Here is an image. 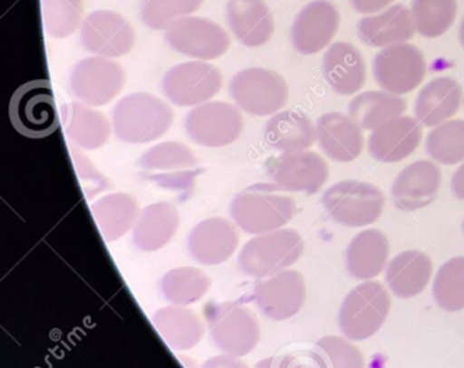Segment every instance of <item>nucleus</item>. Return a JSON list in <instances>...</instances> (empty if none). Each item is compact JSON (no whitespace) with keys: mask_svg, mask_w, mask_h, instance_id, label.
Wrapping results in <instances>:
<instances>
[{"mask_svg":"<svg viewBox=\"0 0 464 368\" xmlns=\"http://www.w3.org/2000/svg\"><path fill=\"white\" fill-rule=\"evenodd\" d=\"M451 190L459 200H464V163L454 173L453 179H451Z\"/></svg>","mask_w":464,"mask_h":368,"instance_id":"obj_45","label":"nucleus"},{"mask_svg":"<svg viewBox=\"0 0 464 368\" xmlns=\"http://www.w3.org/2000/svg\"><path fill=\"white\" fill-rule=\"evenodd\" d=\"M433 294L440 308L450 312L464 309V256L447 260L440 267Z\"/></svg>","mask_w":464,"mask_h":368,"instance_id":"obj_38","label":"nucleus"},{"mask_svg":"<svg viewBox=\"0 0 464 368\" xmlns=\"http://www.w3.org/2000/svg\"><path fill=\"white\" fill-rule=\"evenodd\" d=\"M433 275V262L421 250H404L391 259L387 268L388 287L398 298H414L421 294Z\"/></svg>","mask_w":464,"mask_h":368,"instance_id":"obj_31","label":"nucleus"},{"mask_svg":"<svg viewBox=\"0 0 464 368\" xmlns=\"http://www.w3.org/2000/svg\"><path fill=\"white\" fill-rule=\"evenodd\" d=\"M126 84L123 67L110 58H85L71 70L68 85L75 99L90 107L113 101Z\"/></svg>","mask_w":464,"mask_h":368,"instance_id":"obj_11","label":"nucleus"},{"mask_svg":"<svg viewBox=\"0 0 464 368\" xmlns=\"http://www.w3.org/2000/svg\"><path fill=\"white\" fill-rule=\"evenodd\" d=\"M82 0H43V19L51 38L63 39L82 26Z\"/></svg>","mask_w":464,"mask_h":368,"instance_id":"obj_39","label":"nucleus"},{"mask_svg":"<svg viewBox=\"0 0 464 368\" xmlns=\"http://www.w3.org/2000/svg\"><path fill=\"white\" fill-rule=\"evenodd\" d=\"M140 211L139 200L124 192L107 194L92 204V218L106 242H114L130 231Z\"/></svg>","mask_w":464,"mask_h":368,"instance_id":"obj_33","label":"nucleus"},{"mask_svg":"<svg viewBox=\"0 0 464 368\" xmlns=\"http://www.w3.org/2000/svg\"><path fill=\"white\" fill-rule=\"evenodd\" d=\"M168 345L175 351H188L197 347L204 338L205 326L195 309L183 306H168L158 309L151 318Z\"/></svg>","mask_w":464,"mask_h":368,"instance_id":"obj_29","label":"nucleus"},{"mask_svg":"<svg viewBox=\"0 0 464 368\" xmlns=\"http://www.w3.org/2000/svg\"><path fill=\"white\" fill-rule=\"evenodd\" d=\"M173 111L163 99L146 92L127 95L113 109V130L120 141L146 144L169 131Z\"/></svg>","mask_w":464,"mask_h":368,"instance_id":"obj_2","label":"nucleus"},{"mask_svg":"<svg viewBox=\"0 0 464 368\" xmlns=\"http://www.w3.org/2000/svg\"><path fill=\"white\" fill-rule=\"evenodd\" d=\"M141 177L163 190L189 194L204 173L201 163L188 146L166 141L149 148L138 160Z\"/></svg>","mask_w":464,"mask_h":368,"instance_id":"obj_3","label":"nucleus"},{"mask_svg":"<svg viewBox=\"0 0 464 368\" xmlns=\"http://www.w3.org/2000/svg\"><path fill=\"white\" fill-rule=\"evenodd\" d=\"M341 24L336 5L329 0H314L303 7L290 29L292 45L303 55L324 51L336 35Z\"/></svg>","mask_w":464,"mask_h":368,"instance_id":"obj_18","label":"nucleus"},{"mask_svg":"<svg viewBox=\"0 0 464 368\" xmlns=\"http://www.w3.org/2000/svg\"><path fill=\"white\" fill-rule=\"evenodd\" d=\"M430 157L441 165H453L464 160V119L440 124L427 136Z\"/></svg>","mask_w":464,"mask_h":368,"instance_id":"obj_37","label":"nucleus"},{"mask_svg":"<svg viewBox=\"0 0 464 368\" xmlns=\"http://www.w3.org/2000/svg\"><path fill=\"white\" fill-rule=\"evenodd\" d=\"M253 299L264 316L285 321L295 316L304 306L306 282L299 270H282L254 285Z\"/></svg>","mask_w":464,"mask_h":368,"instance_id":"obj_16","label":"nucleus"},{"mask_svg":"<svg viewBox=\"0 0 464 368\" xmlns=\"http://www.w3.org/2000/svg\"><path fill=\"white\" fill-rule=\"evenodd\" d=\"M267 175L285 192L314 194L329 179V165L314 151H293L268 160Z\"/></svg>","mask_w":464,"mask_h":368,"instance_id":"obj_15","label":"nucleus"},{"mask_svg":"<svg viewBox=\"0 0 464 368\" xmlns=\"http://www.w3.org/2000/svg\"><path fill=\"white\" fill-rule=\"evenodd\" d=\"M9 117L14 130L28 138H45L60 127L53 90L48 80H36L12 95Z\"/></svg>","mask_w":464,"mask_h":368,"instance_id":"obj_8","label":"nucleus"},{"mask_svg":"<svg viewBox=\"0 0 464 368\" xmlns=\"http://www.w3.org/2000/svg\"><path fill=\"white\" fill-rule=\"evenodd\" d=\"M461 99L463 90L454 78H436L417 95L415 116L422 126H440L458 114Z\"/></svg>","mask_w":464,"mask_h":368,"instance_id":"obj_30","label":"nucleus"},{"mask_svg":"<svg viewBox=\"0 0 464 368\" xmlns=\"http://www.w3.org/2000/svg\"><path fill=\"white\" fill-rule=\"evenodd\" d=\"M320 368H365V357L351 341L338 335H326L314 350Z\"/></svg>","mask_w":464,"mask_h":368,"instance_id":"obj_41","label":"nucleus"},{"mask_svg":"<svg viewBox=\"0 0 464 368\" xmlns=\"http://www.w3.org/2000/svg\"><path fill=\"white\" fill-rule=\"evenodd\" d=\"M63 116L65 134L77 147L97 150L109 141L111 134L109 118L84 102L65 104Z\"/></svg>","mask_w":464,"mask_h":368,"instance_id":"obj_32","label":"nucleus"},{"mask_svg":"<svg viewBox=\"0 0 464 368\" xmlns=\"http://www.w3.org/2000/svg\"><path fill=\"white\" fill-rule=\"evenodd\" d=\"M136 33L130 22L113 11H95L82 26L84 50L95 57L119 58L131 52Z\"/></svg>","mask_w":464,"mask_h":368,"instance_id":"obj_17","label":"nucleus"},{"mask_svg":"<svg viewBox=\"0 0 464 368\" xmlns=\"http://www.w3.org/2000/svg\"><path fill=\"white\" fill-rule=\"evenodd\" d=\"M440 186L441 172L439 165L429 160H420L400 172L392 183L391 193L400 211L414 212L433 203Z\"/></svg>","mask_w":464,"mask_h":368,"instance_id":"obj_20","label":"nucleus"},{"mask_svg":"<svg viewBox=\"0 0 464 368\" xmlns=\"http://www.w3.org/2000/svg\"><path fill=\"white\" fill-rule=\"evenodd\" d=\"M372 67L377 84L395 95L414 91L427 72V63L421 51L405 42L383 48L375 55Z\"/></svg>","mask_w":464,"mask_h":368,"instance_id":"obj_14","label":"nucleus"},{"mask_svg":"<svg viewBox=\"0 0 464 368\" xmlns=\"http://www.w3.org/2000/svg\"><path fill=\"white\" fill-rule=\"evenodd\" d=\"M421 138L422 127L419 119L397 117L372 130L368 150L378 162H401L419 148Z\"/></svg>","mask_w":464,"mask_h":368,"instance_id":"obj_21","label":"nucleus"},{"mask_svg":"<svg viewBox=\"0 0 464 368\" xmlns=\"http://www.w3.org/2000/svg\"><path fill=\"white\" fill-rule=\"evenodd\" d=\"M229 214L241 231L263 235L283 229L295 218V202L275 183H260L241 190L232 199Z\"/></svg>","mask_w":464,"mask_h":368,"instance_id":"obj_1","label":"nucleus"},{"mask_svg":"<svg viewBox=\"0 0 464 368\" xmlns=\"http://www.w3.org/2000/svg\"><path fill=\"white\" fill-rule=\"evenodd\" d=\"M211 288V279L204 270L180 267L169 270L160 281L163 298L173 306H192L201 301Z\"/></svg>","mask_w":464,"mask_h":368,"instance_id":"obj_35","label":"nucleus"},{"mask_svg":"<svg viewBox=\"0 0 464 368\" xmlns=\"http://www.w3.org/2000/svg\"><path fill=\"white\" fill-rule=\"evenodd\" d=\"M204 316L212 341L224 354L241 358L250 354L260 343L257 316L241 302H209Z\"/></svg>","mask_w":464,"mask_h":368,"instance_id":"obj_4","label":"nucleus"},{"mask_svg":"<svg viewBox=\"0 0 464 368\" xmlns=\"http://www.w3.org/2000/svg\"><path fill=\"white\" fill-rule=\"evenodd\" d=\"M254 368H278L277 357L264 358V360L257 363Z\"/></svg>","mask_w":464,"mask_h":368,"instance_id":"obj_46","label":"nucleus"},{"mask_svg":"<svg viewBox=\"0 0 464 368\" xmlns=\"http://www.w3.org/2000/svg\"><path fill=\"white\" fill-rule=\"evenodd\" d=\"M391 297L380 282L366 281L353 288L339 311V328L348 340L372 337L387 321Z\"/></svg>","mask_w":464,"mask_h":368,"instance_id":"obj_7","label":"nucleus"},{"mask_svg":"<svg viewBox=\"0 0 464 368\" xmlns=\"http://www.w3.org/2000/svg\"><path fill=\"white\" fill-rule=\"evenodd\" d=\"M264 140L280 153L307 150L317 140L316 126L307 114L285 109L266 123Z\"/></svg>","mask_w":464,"mask_h":368,"instance_id":"obj_27","label":"nucleus"},{"mask_svg":"<svg viewBox=\"0 0 464 368\" xmlns=\"http://www.w3.org/2000/svg\"><path fill=\"white\" fill-rule=\"evenodd\" d=\"M463 231H464V221H463Z\"/></svg>","mask_w":464,"mask_h":368,"instance_id":"obj_48","label":"nucleus"},{"mask_svg":"<svg viewBox=\"0 0 464 368\" xmlns=\"http://www.w3.org/2000/svg\"><path fill=\"white\" fill-rule=\"evenodd\" d=\"M227 18L232 33L248 48L266 45L275 33V19L264 0H229Z\"/></svg>","mask_w":464,"mask_h":368,"instance_id":"obj_23","label":"nucleus"},{"mask_svg":"<svg viewBox=\"0 0 464 368\" xmlns=\"http://www.w3.org/2000/svg\"><path fill=\"white\" fill-rule=\"evenodd\" d=\"M237 228L234 221L219 216L199 222L188 235V250L192 259L207 267L231 259L239 245Z\"/></svg>","mask_w":464,"mask_h":368,"instance_id":"obj_19","label":"nucleus"},{"mask_svg":"<svg viewBox=\"0 0 464 368\" xmlns=\"http://www.w3.org/2000/svg\"><path fill=\"white\" fill-rule=\"evenodd\" d=\"M411 14L420 35L440 38L456 21L458 0H412Z\"/></svg>","mask_w":464,"mask_h":368,"instance_id":"obj_36","label":"nucleus"},{"mask_svg":"<svg viewBox=\"0 0 464 368\" xmlns=\"http://www.w3.org/2000/svg\"><path fill=\"white\" fill-rule=\"evenodd\" d=\"M180 228L178 207L156 202L143 207L133 228V243L141 252H156L172 241Z\"/></svg>","mask_w":464,"mask_h":368,"instance_id":"obj_25","label":"nucleus"},{"mask_svg":"<svg viewBox=\"0 0 464 368\" xmlns=\"http://www.w3.org/2000/svg\"><path fill=\"white\" fill-rule=\"evenodd\" d=\"M278 368H320L314 351H302V353H289V354L277 357Z\"/></svg>","mask_w":464,"mask_h":368,"instance_id":"obj_42","label":"nucleus"},{"mask_svg":"<svg viewBox=\"0 0 464 368\" xmlns=\"http://www.w3.org/2000/svg\"><path fill=\"white\" fill-rule=\"evenodd\" d=\"M316 130L320 148L334 162L351 163L362 153V128L345 114H324L317 119Z\"/></svg>","mask_w":464,"mask_h":368,"instance_id":"obj_22","label":"nucleus"},{"mask_svg":"<svg viewBox=\"0 0 464 368\" xmlns=\"http://www.w3.org/2000/svg\"><path fill=\"white\" fill-rule=\"evenodd\" d=\"M229 94L238 109L250 116L277 114L289 99V87L282 75L266 68L239 71L229 82Z\"/></svg>","mask_w":464,"mask_h":368,"instance_id":"obj_9","label":"nucleus"},{"mask_svg":"<svg viewBox=\"0 0 464 368\" xmlns=\"http://www.w3.org/2000/svg\"><path fill=\"white\" fill-rule=\"evenodd\" d=\"M349 2L353 11L358 14H373V12L382 11L394 0H349Z\"/></svg>","mask_w":464,"mask_h":368,"instance_id":"obj_44","label":"nucleus"},{"mask_svg":"<svg viewBox=\"0 0 464 368\" xmlns=\"http://www.w3.org/2000/svg\"><path fill=\"white\" fill-rule=\"evenodd\" d=\"M459 38H460L461 45L464 48V16L461 19L460 29H459Z\"/></svg>","mask_w":464,"mask_h":368,"instance_id":"obj_47","label":"nucleus"},{"mask_svg":"<svg viewBox=\"0 0 464 368\" xmlns=\"http://www.w3.org/2000/svg\"><path fill=\"white\" fill-rule=\"evenodd\" d=\"M304 252V241L295 229H278L256 235L241 248L238 268L251 278L273 277L289 269Z\"/></svg>","mask_w":464,"mask_h":368,"instance_id":"obj_5","label":"nucleus"},{"mask_svg":"<svg viewBox=\"0 0 464 368\" xmlns=\"http://www.w3.org/2000/svg\"><path fill=\"white\" fill-rule=\"evenodd\" d=\"M221 71L204 61L178 63L163 78V94L179 107L201 106L221 91Z\"/></svg>","mask_w":464,"mask_h":368,"instance_id":"obj_12","label":"nucleus"},{"mask_svg":"<svg viewBox=\"0 0 464 368\" xmlns=\"http://www.w3.org/2000/svg\"><path fill=\"white\" fill-rule=\"evenodd\" d=\"M202 368H250L246 363L243 360H239V357H234V355L221 354L214 355V357L208 358L207 362L204 363Z\"/></svg>","mask_w":464,"mask_h":368,"instance_id":"obj_43","label":"nucleus"},{"mask_svg":"<svg viewBox=\"0 0 464 368\" xmlns=\"http://www.w3.org/2000/svg\"><path fill=\"white\" fill-rule=\"evenodd\" d=\"M324 209L339 225L362 228L372 225L383 212L385 194L380 187L359 180H343L324 192Z\"/></svg>","mask_w":464,"mask_h":368,"instance_id":"obj_6","label":"nucleus"},{"mask_svg":"<svg viewBox=\"0 0 464 368\" xmlns=\"http://www.w3.org/2000/svg\"><path fill=\"white\" fill-rule=\"evenodd\" d=\"M322 68L327 84L338 94H355L365 85V60L352 43L336 42L329 46Z\"/></svg>","mask_w":464,"mask_h":368,"instance_id":"obj_24","label":"nucleus"},{"mask_svg":"<svg viewBox=\"0 0 464 368\" xmlns=\"http://www.w3.org/2000/svg\"><path fill=\"white\" fill-rule=\"evenodd\" d=\"M359 39L372 48L397 45L414 38V19L411 11L404 5L397 4L375 16L361 19L356 25Z\"/></svg>","mask_w":464,"mask_h":368,"instance_id":"obj_26","label":"nucleus"},{"mask_svg":"<svg viewBox=\"0 0 464 368\" xmlns=\"http://www.w3.org/2000/svg\"><path fill=\"white\" fill-rule=\"evenodd\" d=\"M165 39L176 52L199 61L218 60L231 46L226 29L211 19L199 16L176 21L166 29Z\"/></svg>","mask_w":464,"mask_h":368,"instance_id":"obj_13","label":"nucleus"},{"mask_svg":"<svg viewBox=\"0 0 464 368\" xmlns=\"http://www.w3.org/2000/svg\"><path fill=\"white\" fill-rule=\"evenodd\" d=\"M188 137L202 147H226L244 130L243 114L228 102L211 101L190 109L185 117Z\"/></svg>","mask_w":464,"mask_h":368,"instance_id":"obj_10","label":"nucleus"},{"mask_svg":"<svg viewBox=\"0 0 464 368\" xmlns=\"http://www.w3.org/2000/svg\"><path fill=\"white\" fill-rule=\"evenodd\" d=\"M390 258V241L378 229H366L352 239L346 250L349 275L359 281H371L385 269Z\"/></svg>","mask_w":464,"mask_h":368,"instance_id":"obj_28","label":"nucleus"},{"mask_svg":"<svg viewBox=\"0 0 464 368\" xmlns=\"http://www.w3.org/2000/svg\"><path fill=\"white\" fill-rule=\"evenodd\" d=\"M407 109V101L385 91H368L352 99L348 111L362 130H375Z\"/></svg>","mask_w":464,"mask_h":368,"instance_id":"obj_34","label":"nucleus"},{"mask_svg":"<svg viewBox=\"0 0 464 368\" xmlns=\"http://www.w3.org/2000/svg\"><path fill=\"white\" fill-rule=\"evenodd\" d=\"M204 0H141L140 19L148 28L163 31L197 12Z\"/></svg>","mask_w":464,"mask_h":368,"instance_id":"obj_40","label":"nucleus"}]
</instances>
